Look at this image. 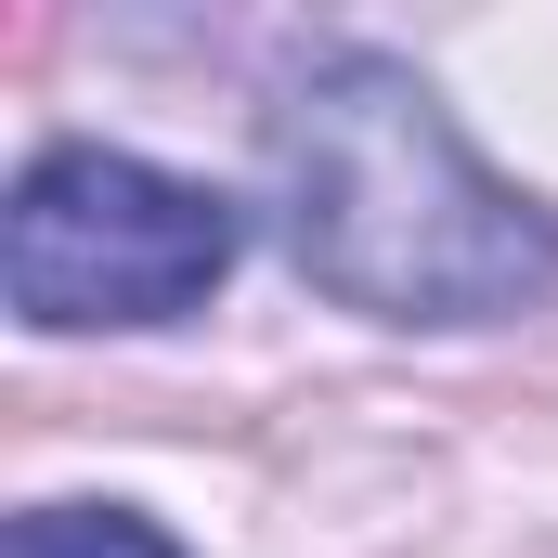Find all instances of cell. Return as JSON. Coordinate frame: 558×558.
<instances>
[{
    "label": "cell",
    "instance_id": "cell-3",
    "mask_svg": "<svg viewBox=\"0 0 558 558\" xmlns=\"http://www.w3.org/2000/svg\"><path fill=\"white\" fill-rule=\"evenodd\" d=\"M0 558H182V546H169L143 507H92V494H65V507H26Z\"/></svg>",
    "mask_w": 558,
    "mask_h": 558
},
{
    "label": "cell",
    "instance_id": "cell-2",
    "mask_svg": "<svg viewBox=\"0 0 558 558\" xmlns=\"http://www.w3.org/2000/svg\"><path fill=\"white\" fill-rule=\"evenodd\" d=\"M247 221L131 143H39L0 208V299L39 338H143L208 312Z\"/></svg>",
    "mask_w": 558,
    "mask_h": 558
},
{
    "label": "cell",
    "instance_id": "cell-1",
    "mask_svg": "<svg viewBox=\"0 0 558 558\" xmlns=\"http://www.w3.org/2000/svg\"><path fill=\"white\" fill-rule=\"evenodd\" d=\"M286 260L364 325H507L558 299V208L520 195L403 52H312L274 131Z\"/></svg>",
    "mask_w": 558,
    "mask_h": 558
}]
</instances>
